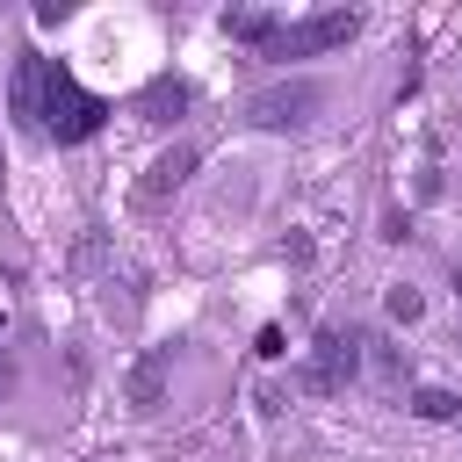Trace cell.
<instances>
[{
    "label": "cell",
    "mask_w": 462,
    "mask_h": 462,
    "mask_svg": "<svg viewBox=\"0 0 462 462\" xmlns=\"http://www.w3.org/2000/svg\"><path fill=\"white\" fill-rule=\"evenodd\" d=\"M108 116H116V108H108L101 94H87V87H79V79H72L58 58L43 65V130H51L58 144H79V137H94Z\"/></svg>",
    "instance_id": "1"
},
{
    "label": "cell",
    "mask_w": 462,
    "mask_h": 462,
    "mask_svg": "<svg viewBox=\"0 0 462 462\" xmlns=\"http://www.w3.org/2000/svg\"><path fill=\"white\" fill-rule=\"evenodd\" d=\"M354 36H361V14H354V7H325V14L282 22L260 58H282V65H289V58H325V51H346Z\"/></svg>",
    "instance_id": "2"
},
{
    "label": "cell",
    "mask_w": 462,
    "mask_h": 462,
    "mask_svg": "<svg viewBox=\"0 0 462 462\" xmlns=\"http://www.w3.org/2000/svg\"><path fill=\"white\" fill-rule=\"evenodd\" d=\"M354 375H361V332H339V325H325V332L310 339L303 368H296V390H310V397H339Z\"/></svg>",
    "instance_id": "3"
},
{
    "label": "cell",
    "mask_w": 462,
    "mask_h": 462,
    "mask_svg": "<svg viewBox=\"0 0 462 462\" xmlns=\"http://www.w3.org/2000/svg\"><path fill=\"white\" fill-rule=\"evenodd\" d=\"M318 108H325V87L318 79H282V87H260L245 101V123L253 130H303Z\"/></svg>",
    "instance_id": "4"
},
{
    "label": "cell",
    "mask_w": 462,
    "mask_h": 462,
    "mask_svg": "<svg viewBox=\"0 0 462 462\" xmlns=\"http://www.w3.org/2000/svg\"><path fill=\"white\" fill-rule=\"evenodd\" d=\"M188 173H195V144H173V152H159V159L137 173L130 202H137V209H159L166 195H180V188H188Z\"/></svg>",
    "instance_id": "5"
},
{
    "label": "cell",
    "mask_w": 462,
    "mask_h": 462,
    "mask_svg": "<svg viewBox=\"0 0 462 462\" xmlns=\"http://www.w3.org/2000/svg\"><path fill=\"white\" fill-rule=\"evenodd\" d=\"M43 65H51V58H36V51H22V58H14V79H7V116H14L22 130H43Z\"/></svg>",
    "instance_id": "6"
},
{
    "label": "cell",
    "mask_w": 462,
    "mask_h": 462,
    "mask_svg": "<svg viewBox=\"0 0 462 462\" xmlns=\"http://www.w3.org/2000/svg\"><path fill=\"white\" fill-rule=\"evenodd\" d=\"M166 375H173L166 346L137 354V368H130V404H137V411H159V404H166Z\"/></svg>",
    "instance_id": "7"
},
{
    "label": "cell",
    "mask_w": 462,
    "mask_h": 462,
    "mask_svg": "<svg viewBox=\"0 0 462 462\" xmlns=\"http://www.w3.org/2000/svg\"><path fill=\"white\" fill-rule=\"evenodd\" d=\"M274 29H282V14H274V7H224V36H231V43L267 51V43H274Z\"/></svg>",
    "instance_id": "8"
},
{
    "label": "cell",
    "mask_w": 462,
    "mask_h": 462,
    "mask_svg": "<svg viewBox=\"0 0 462 462\" xmlns=\"http://www.w3.org/2000/svg\"><path fill=\"white\" fill-rule=\"evenodd\" d=\"M137 116H144V123H180V116H188V79H173V72L152 79V87L137 94Z\"/></svg>",
    "instance_id": "9"
},
{
    "label": "cell",
    "mask_w": 462,
    "mask_h": 462,
    "mask_svg": "<svg viewBox=\"0 0 462 462\" xmlns=\"http://www.w3.org/2000/svg\"><path fill=\"white\" fill-rule=\"evenodd\" d=\"M411 411L419 419H462V397L455 390H411Z\"/></svg>",
    "instance_id": "10"
},
{
    "label": "cell",
    "mask_w": 462,
    "mask_h": 462,
    "mask_svg": "<svg viewBox=\"0 0 462 462\" xmlns=\"http://www.w3.org/2000/svg\"><path fill=\"white\" fill-rule=\"evenodd\" d=\"M383 310H390L397 325H411V318H419L426 303H419V289H411V282H390V296H383Z\"/></svg>",
    "instance_id": "11"
},
{
    "label": "cell",
    "mask_w": 462,
    "mask_h": 462,
    "mask_svg": "<svg viewBox=\"0 0 462 462\" xmlns=\"http://www.w3.org/2000/svg\"><path fill=\"white\" fill-rule=\"evenodd\" d=\"M253 354H260V361H282V354H289V339H282V325H260V339H253Z\"/></svg>",
    "instance_id": "12"
},
{
    "label": "cell",
    "mask_w": 462,
    "mask_h": 462,
    "mask_svg": "<svg viewBox=\"0 0 462 462\" xmlns=\"http://www.w3.org/2000/svg\"><path fill=\"white\" fill-rule=\"evenodd\" d=\"M455 296H462V274H455Z\"/></svg>",
    "instance_id": "13"
},
{
    "label": "cell",
    "mask_w": 462,
    "mask_h": 462,
    "mask_svg": "<svg viewBox=\"0 0 462 462\" xmlns=\"http://www.w3.org/2000/svg\"><path fill=\"white\" fill-rule=\"evenodd\" d=\"M0 332H7V318H0Z\"/></svg>",
    "instance_id": "14"
}]
</instances>
